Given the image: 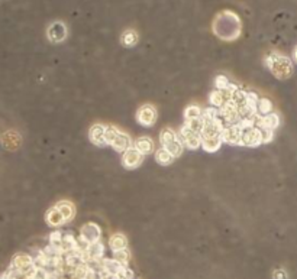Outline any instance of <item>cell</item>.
<instances>
[{
  "label": "cell",
  "mask_w": 297,
  "mask_h": 279,
  "mask_svg": "<svg viewBox=\"0 0 297 279\" xmlns=\"http://www.w3.org/2000/svg\"><path fill=\"white\" fill-rule=\"evenodd\" d=\"M213 32L222 40H235L242 32V22L239 16L231 10L220 12L213 20Z\"/></svg>",
  "instance_id": "cell-1"
},
{
  "label": "cell",
  "mask_w": 297,
  "mask_h": 279,
  "mask_svg": "<svg viewBox=\"0 0 297 279\" xmlns=\"http://www.w3.org/2000/svg\"><path fill=\"white\" fill-rule=\"evenodd\" d=\"M264 64L271 71V74L278 80H289L295 74V64L284 54L270 52L265 55Z\"/></svg>",
  "instance_id": "cell-2"
},
{
  "label": "cell",
  "mask_w": 297,
  "mask_h": 279,
  "mask_svg": "<svg viewBox=\"0 0 297 279\" xmlns=\"http://www.w3.org/2000/svg\"><path fill=\"white\" fill-rule=\"evenodd\" d=\"M106 145L113 148L116 152H127V149L133 148V140L132 138L127 135V132H124L122 129H119L118 126H107L106 130Z\"/></svg>",
  "instance_id": "cell-3"
},
{
  "label": "cell",
  "mask_w": 297,
  "mask_h": 279,
  "mask_svg": "<svg viewBox=\"0 0 297 279\" xmlns=\"http://www.w3.org/2000/svg\"><path fill=\"white\" fill-rule=\"evenodd\" d=\"M160 142L164 149H167L174 158H180L184 151V143L181 138L171 129V127H164L160 132Z\"/></svg>",
  "instance_id": "cell-4"
},
{
  "label": "cell",
  "mask_w": 297,
  "mask_h": 279,
  "mask_svg": "<svg viewBox=\"0 0 297 279\" xmlns=\"http://www.w3.org/2000/svg\"><path fill=\"white\" fill-rule=\"evenodd\" d=\"M178 136L181 138L183 143H184V148L190 149V151H196L199 148H202V136L199 132L196 130H191L187 124H183L180 132H178Z\"/></svg>",
  "instance_id": "cell-5"
},
{
  "label": "cell",
  "mask_w": 297,
  "mask_h": 279,
  "mask_svg": "<svg viewBox=\"0 0 297 279\" xmlns=\"http://www.w3.org/2000/svg\"><path fill=\"white\" fill-rule=\"evenodd\" d=\"M158 119V112L154 104H142L136 112V121L144 127H152Z\"/></svg>",
  "instance_id": "cell-6"
},
{
  "label": "cell",
  "mask_w": 297,
  "mask_h": 279,
  "mask_svg": "<svg viewBox=\"0 0 297 279\" xmlns=\"http://www.w3.org/2000/svg\"><path fill=\"white\" fill-rule=\"evenodd\" d=\"M242 136H244V130L239 127V124H231V126H225V129L220 133V139L223 143L228 145H235V146H241L242 145Z\"/></svg>",
  "instance_id": "cell-7"
},
{
  "label": "cell",
  "mask_w": 297,
  "mask_h": 279,
  "mask_svg": "<svg viewBox=\"0 0 297 279\" xmlns=\"http://www.w3.org/2000/svg\"><path fill=\"white\" fill-rule=\"evenodd\" d=\"M219 118L223 120L225 126H231V124H236L241 116H239V109L236 104H233L232 101H228L226 104H223L219 109Z\"/></svg>",
  "instance_id": "cell-8"
},
{
  "label": "cell",
  "mask_w": 297,
  "mask_h": 279,
  "mask_svg": "<svg viewBox=\"0 0 297 279\" xmlns=\"http://www.w3.org/2000/svg\"><path fill=\"white\" fill-rule=\"evenodd\" d=\"M67 35H68V31H67V26L57 20V22H52L48 29H46V37L48 40H51L52 43H61L67 40Z\"/></svg>",
  "instance_id": "cell-9"
},
{
  "label": "cell",
  "mask_w": 297,
  "mask_h": 279,
  "mask_svg": "<svg viewBox=\"0 0 297 279\" xmlns=\"http://www.w3.org/2000/svg\"><path fill=\"white\" fill-rule=\"evenodd\" d=\"M80 236L87 240L90 244L100 241L102 240V227L94 221H88V223L83 224V227L80 229Z\"/></svg>",
  "instance_id": "cell-10"
},
{
  "label": "cell",
  "mask_w": 297,
  "mask_h": 279,
  "mask_svg": "<svg viewBox=\"0 0 297 279\" xmlns=\"http://www.w3.org/2000/svg\"><path fill=\"white\" fill-rule=\"evenodd\" d=\"M106 130H107V126L106 124H102V123H96L90 127L88 130V139L93 145L102 148V146H106Z\"/></svg>",
  "instance_id": "cell-11"
},
{
  "label": "cell",
  "mask_w": 297,
  "mask_h": 279,
  "mask_svg": "<svg viewBox=\"0 0 297 279\" xmlns=\"http://www.w3.org/2000/svg\"><path fill=\"white\" fill-rule=\"evenodd\" d=\"M259 145H262V132H261L259 127L254 126V127L244 132L241 146H244V148H258Z\"/></svg>",
  "instance_id": "cell-12"
},
{
  "label": "cell",
  "mask_w": 297,
  "mask_h": 279,
  "mask_svg": "<svg viewBox=\"0 0 297 279\" xmlns=\"http://www.w3.org/2000/svg\"><path fill=\"white\" fill-rule=\"evenodd\" d=\"M144 158L145 157L141 152H138L135 148H130V149H127V152L122 154V165L127 169H136L138 166L142 165Z\"/></svg>",
  "instance_id": "cell-13"
},
{
  "label": "cell",
  "mask_w": 297,
  "mask_h": 279,
  "mask_svg": "<svg viewBox=\"0 0 297 279\" xmlns=\"http://www.w3.org/2000/svg\"><path fill=\"white\" fill-rule=\"evenodd\" d=\"M280 116L277 113H270L265 116H258L255 126L259 127L261 130H276L280 126Z\"/></svg>",
  "instance_id": "cell-14"
},
{
  "label": "cell",
  "mask_w": 297,
  "mask_h": 279,
  "mask_svg": "<svg viewBox=\"0 0 297 279\" xmlns=\"http://www.w3.org/2000/svg\"><path fill=\"white\" fill-rule=\"evenodd\" d=\"M133 148L141 152L144 157L151 155L152 152H155V143L149 136H141L136 140H133Z\"/></svg>",
  "instance_id": "cell-15"
},
{
  "label": "cell",
  "mask_w": 297,
  "mask_h": 279,
  "mask_svg": "<svg viewBox=\"0 0 297 279\" xmlns=\"http://www.w3.org/2000/svg\"><path fill=\"white\" fill-rule=\"evenodd\" d=\"M45 220H46L48 226L55 227V229H58V227H61V226H64V224L67 223L65 219H64V216L61 214V211H60L55 205L51 207V208L45 213Z\"/></svg>",
  "instance_id": "cell-16"
},
{
  "label": "cell",
  "mask_w": 297,
  "mask_h": 279,
  "mask_svg": "<svg viewBox=\"0 0 297 279\" xmlns=\"http://www.w3.org/2000/svg\"><path fill=\"white\" fill-rule=\"evenodd\" d=\"M105 256V244L103 241H96V243H91L90 247L87 249L85 252V262H94V260H102Z\"/></svg>",
  "instance_id": "cell-17"
},
{
  "label": "cell",
  "mask_w": 297,
  "mask_h": 279,
  "mask_svg": "<svg viewBox=\"0 0 297 279\" xmlns=\"http://www.w3.org/2000/svg\"><path fill=\"white\" fill-rule=\"evenodd\" d=\"M232 100V96L225 91V90H213L212 93L209 94V101H211V106L216 107V109H220L223 104H226L228 101Z\"/></svg>",
  "instance_id": "cell-18"
},
{
  "label": "cell",
  "mask_w": 297,
  "mask_h": 279,
  "mask_svg": "<svg viewBox=\"0 0 297 279\" xmlns=\"http://www.w3.org/2000/svg\"><path fill=\"white\" fill-rule=\"evenodd\" d=\"M55 207L61 211V214L64 216L65 221H73V219L76 217V205L68 201V199H61L55 204Z\"/></svg>",
  "instance_id": "cell-19"
},
{
  "label": "cell",
  "mask_w": 297,
  "mask_h": 279,
  "mask_svg": "<svg viewBox=\"0 0 297 279\" xmlns=\"http://www.w3.org/2000/svg\"><path fill=\"white\" fill-rule=\"evenodd\" d=\"M222 143L223 142H222L220 136H205V138H202V148L209 154L217 152L220 149Z\"/></svg>",
  "instance_id": "cell-20"
},
{
  "label": "cell",
  "mask_w": 297,
  "mask_h": 279,
  "mask_svg": "<svg viewBox=\"0 0 297 279\" xmlns=\"http://www.w3.org/2000/svg\"><path fill=\"white\" fill-rule=\"evenodd\" d=\"M102 269L106 274H109V275L118 277L119 272L124 269V265H121L116 259H106V258H103L102 259Z\"/></svg>",
  "instance_id": "cell-21"
},
{
  "label": "cell",
  "mask_w": 297,
  "mask_h": 279,
  "mask_svg": "<svg viewBox=\"0 0 297 279\" xmlns=\"http://www.w3.org/2000/svg\"><path fill=\"white\" fill-rule=\"evenodd\" d=\"M109 247L112 252H118L127 247V239L124 233H115L109 238Z\"/></svg>",
  "instance_id": "cell-22"
},
{
  "label": "cell",
  "mask_w": 297,
  "mask_h": 279,
  "mask_svg": "<svg viewBox=\"0 0 297 279\" xmlns=\"http://www.w3.org/2000/svg\"><path fill=\"white\" fill-rule=\"evenodd\" d=\"M154 158H155V162L161 166H169L174 162V157L171 155L170 152L164 148H158L155 152H154Z\"/></svg>",
  "instance_id": "cell-23"
},
{
  "label": "cell",
  "mask_w": 297,
  "mask_h": 279,
  "mask_svg": "<svg viewBox=\"0 0 297 279\" xmlns=\"http://www.w3.org/2000/svg\"><path fill=\"white\" fill-rule=\"evenodd\" d=\"M61 249L64 253L67 252H74V250H79V239L73 236V233H64L63 236V244H61Z\"/></svg>",
  "instance_id": "cell-24"
},
{
  "label": "cell",
  "mask_w": 297,
  "mask_h": 279,
  "mask_svg": "<svg viewBox=\"0 0 297 279\" xmlns=\"http://www.w3.org/2000/svg\"><path fill=\"white\" fill-rule=\"evenodd\" d=\"M139 37L138 34L133 31V29H127L122 35H121V43L125 46V48H132L138 43Z\"/></svg>",
  "instance_id": "cell-25"
},
{
  "label": "cell",
  "mask_w": 297,
  "mask_h": 279,
  "mask_svg": "<svg viewBox=\"0 0 297 279\" xmlns=\"http://www.w3.org/2000/svg\"><path fill=\"white\" fill-rule=\"evenodd\" d=\"M273 109H274V106H273V101L270 99L262 97L256 103V113H258V116L270 115V113H273Z\"/></svg>",
  "instance_id": "cell-26"
},
{
  "label": "cell",
  "mask_w": 297,
  "mask_h": 279,
  "mask_svg": "<svg viewBox=\"0 0 297 279\" xmlns=\"http://www.w3.org/2000/svg\"><path fill=\"white\" fill-rule=\"evenodd\" d=\"M202 113H203V109L197 104H189L186 109H184V120H193L202 118Z\"/></svg>",
  "instance_id": "cell-27"
},
{
  "label": "cell",
  "mask_w": 297,
  "mask_h": 279,
  "mask_svg": "<svg viewBox=\"0 0 297 279\" xmlns=\"http://www.w3.org/2000/svg\"><path fill=\"white\" fill-rule=\"evenodd\" d=\"M202 119H203L205 123H212L214 120H217L219 119V109H216V107H213V106L203 109Z\"/></svg>",
  "instance_id": "cell-28"
},
{
  "label": "cell",
  "mask_w": 297,
  "mask_h": 279,
  "mask_svg": "<svg viewBox=\"0 0 297 279\" xmlns=\"http://www.w3.org/2000/svg\"><path fill=\"white\" fill-rule=\"evenodd\" d=\"M247 96H248V91H245V90H242V88H238V90L233 93L231 101H232L233 104H236L238 109H239L241 106H244V104L247 103Z\"/></svg>",
  "instance_id": "cell-29"
},
{
  "label": "cell",
  "mask_w": 297,
  "mask_h": 279,
  "mask_svg": "<svg viewBox=\"0 0 297 279\" xmlns=\"http://www.w3.org/2000/svg\"><path fill=\"white\" fill-rule=\"evenodd\" d=\"M113 259H116L121 265L124 266H129V260H130V252L129 249H122L118 252H113Z\"/></svg>",
  "instance_id": "cell-30"
},
{
  "label": "cell",
  "mask_w": 297,
  "mask_h": 279,
  "mask_svg": "<svg viewBox=\"0 0 297 279\" xmlns=\"http://www.w3.org/2000/svg\"><path fill=\"white\" fill-rule=\"evenodd\" d=\"M63 236H64V233H63L61 230H54V232L49 235V238H48L49 244H52V246L61 249V244H63Z\"/></svg>",
  "instance_id": "cell-31"
},
{
  "label": "cell",
  "mask_w": 297,
  "mask_h": 279,
  "mask_svg": "<svg viewBox=\"0 0 297 279\" xmlns=\"http://www.w3.org/2000/svg\"><path fill=\"white\" fill-rule=\"evenodd\" d=\"M229 84H231V80L223 74H219L214 79V88L216 90H226L229 87Z\"/></svg>",
  "instance_id": "cell-32"
},
{
  "label": "cell",
  "mask_w": 297,
  "mask_h": 279,
  "mask_svg": "<svg viewBox=\"0 0 297 279\" xmlns=\"http://www.w3.org/2000/svg\"><path fill=\"white\" fill-rule=\"evenodd\" d=\"M184 124H187L191 130H196V132H199V133H202V130H203V126H205V121H203V119L202 118H199V119H193V120H187Z\"/></svg>",
  "instance_id": "cell-33"
},
{
  "label": "cell",
  "mask_w": 297,
  "mask_h": 279,
  "mask_svg": "<svg viewBox=\"0 0 297 279\" xmlns=\"http://www.w3.org/2000/svg\"><path fill=\"white\" fill-rule=\"evenodd\" d=\"M118 278L119 279H135V274H133V271H132L129 266H124V269L119 272Z\"/></svg>",
  "instance_id": "cell-34"
},
{
  "label": "cell",
  "mask_w": 297,
  "mask_h": 279,
  "mask_svg": "<svg viewBox=\"0 0 297 279\" xmlns=\"http://www.w3.org/2000/svg\"><path fill=\"white\" fill-rule=\"evenodd\" d=\"M262 132V143H270L274 139V130H261Z\"/></svg>",
  "instance_id": "cell-35"
},
{
  "label": "cell",
  "mask_w": 297,
  "mask_h": 279,
  "mask_svg": "<svg viewBox=\"0 0 297 279\" xmlns=\"http://www.w3.org/2000/svg\"><path fill=\"white\" fill-rule=\"evenodd\" d=\"M273 279H289V275L284 269H276L273 272Z\"/></svg>",
  "instance_id": "cell-36"
},
{
  "label": "cell",
  "mask_w": 297,
  "mask_h": 279,
  "mask_svg": "<svg viewBox=\"0 0 297 279\" xmlns=\"http://www.w3.org/2000/svg\"><path fill=\"white\" fill-rule=\"evenodd\" d=\"M293 57H295V61L297 62V46L295 48V52H293Z\"/></svg>",
  "instance_id": "cell-37"
}]
</instances>
